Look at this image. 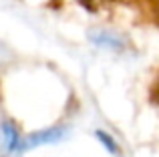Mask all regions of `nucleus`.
Instances as JSON below:
<instances>
[{
	"instance_id": "1",
	"label": "nucleus",
	"mask_w": 159,
	"mask_h": 157,
	"mask_svg": "<svg viewBox=\"0 0 159 157\" xmlns=\"http://www.w3.org/2000/svg\"><path fill=\"white\" fill-rule=\"evenodd\" d=\"M22 135L18 133L16 125L10 121L0 123V153L2 155H14L22 153Z\"/></svg>"
},
{
	"instance_id": "2",
	"label": "nucleus",
	"mask_w": 159,
	"mask_h": 157,
	"mask_svg": "<svg viewBox=\"0 0 159 157\" xmlns=\"http://www.w3.org/2000/svg\"><path fill=\"white\" fill-rule=\"evenodd\" d=\"M99 139H101L103 141V145L107 147L109 151H111V153H119V149H117V145H115V141H113L111 137H107L105 133H99Z\"/></svg>"
}]
</instances>
